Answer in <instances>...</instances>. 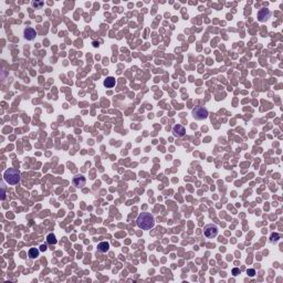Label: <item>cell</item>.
<instances>
[{
	"instance_id": "1",
	"label": "cell",
	"mask_w": 283,
	"mask_h": 283,
	"mask_svg": "<svg viewBox=\"0 0 283 283\" xmlns=\"http://www.w3.org/2000/svg\"><path fill=\"white\" fill-rule=\"evenodd\" d=\"M136 224L143 230H151L155 226V218L151 212H142L136 219Z\"/></svg>"
},
{
	"instance_id": "2",
	"label": "cell",
	"mask_w": 283,
	"mask_h": 283,
	"mask_svg": "<svg viewBox=\"0 0 283 283\" xmlns=\"http://www.w3.org/2000/svg\"><path fill=\"white\" fill-rule=\"evenodd\" d=\"M3 178H5L6 183L9 184V185H17L20 181L21 174L16 168H9L3 174Z\"/></svg>"
},
{
	"instance_id": "3",
	"label": "cell",
	"mask_w": 283,
	"mask_h": 283,
	"mask_svg": "<svg viewBox=\"0 0 283 283\" xmlns=\"http://www.w3.org/2000/svg\"><path fill=\"white\" fill-rule=\"evenodd\" d=\"M192 116H194L195 119H199V121H201V119H206L208 117V115H209L208 110L206 107H204V106H196L195 108H192Z\"/></svg>"
},
{
	"instance_id": "4",
	"label": "cell",
	"mask_w": 283,
	"mask_h": 283,
	"mask_svg": "<svg viewBox=\"0 0 283 283\" xmlns=\"http://www.w3.org/2000/svg\"><path fill=\"white\" fill-rule=\"evenodd\" d=\"M204 233L208 239H212V238H216L218 235V227L213 224H206L205 228H204Z\"/></svg>"
},
{
	"instance_id": "5",
	"label": "cell",
	"mask_w": 283,
	"mask_h": 283,
	"mask_svg": "<svg viewBox=\"0 0 283 283\" xmlns=\"http://www.w3.org/2000/svg\"><path fill=\"white\" fill-rule=\"evenodd\" d=\"M271 17V11L268 8H262L259 10L258 12V20L260 22H265L269 20V18Z\"/></svg>"
},
{
	"instance_id": "6",
	"label": "cell",
	"mask_w": 283,
	"mask_h": 283,
	"mask_svg": "<svg viewBox=\"0 0 283 283\" xmlns=\"http://www.w3.org/2000/svg\"><path fill=\"white\" fill-rule=\"evenodd\" d=\"M85 183H87V179H85V177H83L82 175L75 176L72 180L73 186L75 187V188H83V187L85 186Z\"/></svg>"
},
{
	"instance_id": "7",
	"label": "cell",
	"mask_w": 283,
	"mask_h": 283,
	"mask_svg": "<svg viewBox=\"0 0 283 283\" xmlns=\"http://www.w3.org/2000/svg\"><path fill=\"white\" fill-rule=\"evenodd\" d=\"M173 134H174V136L177 138L184 137L185 134H186V130H185V127H184L183 125L177 124L173 127Z\"/></svg>"
},
{
	"instance_id": "8",
	"label": "cell",
	"mask_w": 283,
	"mask_h": 283,
	"mask_svg": "<svg viewBox=\"0 0 283 283\" xmlns=\"http://www.w3.org/2000/svg\"><path fill=\"white\" fill-rule=\"evenodd\" d=\"M23 34H24V38L27 39V40L31 41V40H33V39H35V37H37V31H35L33 28L28 27L24 29Z\"/></svg>"
},
{
	"instance_id": "9",
	"label": "cell",
	"mask_w": 283,
	"mask_h": 283,
	"mask_svg": "<svg viewBox=\"0 0 283 283\" xmlns=\"http://www.w3.org/2000/svg\"><path fill=\"white\" fill-rule=\"evenodd\" d=\"M108 250H110V243L106 242V241H102L97 245V251L101 253H105Z\"/></svg>"
},
{
	"instance_id": "10",
	"label": "cell",
	"mask_w": 283,
	"mask_h": 283,
	"mask_svg": "<svg viewBox=\"0 0 283 283\" xmlns=\"http://www.w3.org/2000/svg\"><path fill=\"white\" fill-rule=\"evenodd\" d=\"M104 87H108V89H111V87H115L116 84V80L115 78H113V76H107V78L104 80Z\"/></svg>"
},
{
	"instance_id": "11",
	"label": "cell",
	"mask_w": 283,
	"mask_h": 283,
	"mask_svg": "<svg viewBox=\"0 0 283 283\" xmlns=\"http://www.w3.org/2000/svg\"><path fill=\"white\" fill-rule=\"evenodd\" d=\"M39 254H40V250H38L37 248H31L28 252V256H29L30 259H35L38 258Z\"/></svg>"
},
{
	"instance_id": "12",
	"label": "cell",
	"mask_w": 283,
	"mask_h": 283,
	"mask_svg": "<svg viewBox=\"0 0 283 283\" xmlns=\"http://www.w3.org/2000/svg\"><path fill=\"white\" fill-rule=\"evenodd\" d=\"M46 242L49 243V245H57L58 243V240L57 238H55V236L53 235V233H49L48 236H46Z\"/></svg>"
},
{
	"instance_id": "13",
	"label": "cell",
	"mask_w": 283,
	"mask_h": 283,
	"mask_svg": "<svg viewBox=\"0 0 283 283\" xmlns=\"http://www.w3.org/2000/svg\"><path fill=\"white\" fill-rule=\"evenodd\" d=\"M280 237H281V236L279 235V233H277V232H273L272 235H271V237H270V239H271V242L275 243L279 239H280Z\"/></svg>"
},
{
	"instance_id": "14",
	"label": "cell",
	"mask_w": 283,
	"mask_h": 283,
	"mask_svg": "<svg viewBox=\"0 0 283 283\" xmlns=\"http://www.w3.org/2000/svg\"><path fill=\"white\" fill-rule=\"evenodd\" d=\"M32 6H33V7H35L37 9H40L41 7L43 6V2H42V1H33Z\"/></svg>"
},
{
	"instance_id": "15",
	"label": "cell",
	"mask_w": 283,
	"mask_h": 283,
	"mask_svg": "<svg viewBox=\"0 0 283 283\" xmlns=\"http://www.w3.org/2000/svg\"><path fill=\"white\" fill-rule=\"evenodd\" d=\"M240 273H241V271H240L238 268H233V269H232V274L235 275V277H237V275L240 274Z\"/></svg>"
},
{
	"instance_id": "16",
	"label": "cell",
	"mask_w": 283,
	"mask_h": 283,
	"mask_svg": "<svg viewBox=\"0 0 283 283\" xmlns=\"http://www.w3.org/2000/svg\"><path fill=\"white\" fill-rule=\"evenodd\" d=\"M247 273H248L249 277H253L256 274V271H254V269H248L247 270Z\"/></svg>"
},
{
	"instance_id": "17",
	"label": "cell",
	"mask_w": 283,
	"mask_h": 283,
	"mask_svg": "<svg viewBox=\"0 0 283 283\" xmlns=\"http://www.w3.org/2000/svg\"><path fill=\"white\" fill-rule=\"evenodd\" d=\"M46 249H48V248H46V245H40V251H42V252H44V251H46Z\"/></svg>"
},
{
	"instance_id": "18",
	"label": "cell",
	"mask_w": 283,
	"mask_h": 283,
	"mask_svg": "<svg viewBox=\"0 0 283 283\" xmlns=\"http://www.w3.org/2000/svg\"><path fill=\"white\" fill-rule=\"evenodd\" d=\"M93 46H94L95 48H96V46H99L100 44H99V42H95V41H94V42H93Z\"/></svg>"
}]
</instances>
